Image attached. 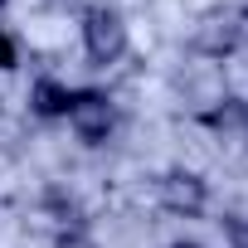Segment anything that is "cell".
I'll return each instance as SVG.
<instances>
[{"label": "cell", "instance_id": "6da1fadb", "mask_svg": "<svg viewBox=\"0 0 248 248\" xmlns=\"http://www.w3.org/2000/svg\"><path fill=\"white\" fill-rule=\"evenodd\" d=\"M83 54L93 68H107L127 54V20H122L112 5H88L83 10Z\"/></svg>", "mask_w": 248, "mask_h": 248}, {"label": "cell", "instance_id": "7a4b0ae2", "mask_svg": "<svg viewBox=\"0 0 248 248\" xmlns=\"http://www.w3.org/2000/svg\"><path fill=\"white\" fill-rule=\"evenodd\" d=\"M68 127L83 146H102L117 127V107L102 88H73V107H68Z\"/></svg>", "mask_w": 248, "mask_h": 248}, {"label": "cell", "instance_id": "3957f363", "mask_svg": "<svg viewBox=\"0 0 248 248\" xmlns=\"http://www.w3.org/2000/svg\"><path fill=\"white\" fill-rule=\"evenodd\" d=\"M243 44V15L238 10H204L200 25L190 30V49L200 59H229Z\"/></svg>", "mask_w": 248, "mask_h": 248}, {"label": "cell", "instance_id": "277c9868", "mask_svg": "<svg viewBox=\"0 0 248 248\" xmlns=\"http://www.w3.org/2000/svg\"><path fill=\"white\" fill-rule=\"evenodd\" d=\"M156 200H161V209H170L180 219H200L204 204H209V185L195 170H166L156 180Z\"/></svg>", "mask_w": 248, "mask_h": 248}, {"label": "cell", "instance_id": "5b68a950", "mask_svg": "<svg viewBox=\"0 0 248 248\" xmlns=\"http://www.w3.org/2000/svg\"><path fill=\"white\" fill-rule=\"evenodd\" d=\"M200 122H204L214 137L238 141V137H248V102H243V97H219L214 107L200 112Z\"/></svg>", "mask_w": 248, "mask_h": 248}, {"label": "cell", "instance_id": "8992f818", "mask_svg": "<svg viewBox=\"0 0 248 248\" xmlns=\"http://www.w3.org/2000/svg\"><path fill=\"white\" fill-rule=\"evenodd\" d=\"M68 107H73V88H68V83L39 78V83L30 88V112H34L39 122H59V117H68Z\"/></svg>", "mask_w": 248, "mask_h": 248}, {"label": "cell", "instance_id": "52a82bcc", "mask_svg": "<svg viewBox=\"0 0 248 248\" xmlns=\"http://www.w3.org/2000/svg\"><path fill=\"white\" fill-rule=\"evenodd\" d=\"M44 214L59 224V238H63V233H83V224H88V219H83V204H78L73 195H63V190H49V195H44Z\"/></svg>", "mask_w": 248, "mask_h": 248}, {"label": "cell", "instance_id": "ba28073f", "mask_svg": "<svg viewBox=\"0 0 248 248\" xmlns=\"http://www.w3.org/2000/svg\"><path fill=\"white\" fill-rule=\"evenodd\" d=\"M20 141H25V122L15 117V112H5V107H0V151H20Z\"/></svg>", "mask_w": 248, "mask_h": 248}, {"label": "cell", "instance_id": "9c48e42d", "mask_svg": "<svg viewBox=\"0 0 248 248\" xmlns=\"http://www.w3.org/2000/svg\"><path fill=\"white\" fill-rule=\"evenodd\" d=\"M219 229H224L229 248H248V214H243V209H229V214L219 219Z\"/></svg>", "mask_w": 248, "mask_h": 248}, {"label": "cell", "instance_id": "30bf717a", "mask_svg": "<svg viewBox=\"0 0 248 248\" xmlns=\"http://www.w3.org/2000/svg\"><path fill=\"white\" fill-rule=\"evenodd\" d=\"M15 63H20V49H15V39L5 30H0V73H10Z\"/></svg>", "mask_w": 248, "mask_h": 248}, {"label": "cell", "instance_id": "8fae6325", "mask_svg": "<svg viewBox=\"0 0 248 248\" xmlns=\"http://www.w3.org/2000/svg\"><path fill=\"white\" fill-rule=\"evenodd\" d=\"M170 248H204V243H195V238H180V243H170Z\"/></svg>", "mask_w": 248, "mask_h": 248}, {"label": "cell", "instance_id": "7c38bea8", "mask_svg": "<svg viewBox=\"0 0 248 248\" xmlns=\"http://www.w3.org/2000/svg\"><path fill=\"white\" fill-rule=\"evenodd\" d=\"M238 15H243V20H248V0H243V10H238Z\"/></svg>", "mask_w": 248, "mask_h": 248}, {"label": "cell", "instance_id": "4fadbf2b", "mask_svg": "<svg viewBox=\"0 0 248 248\" xmlns=\"http://www.w3.org/2000/svg\"><path fill=\"white\" fill-rule=\"evenodd\" d=\"M5 5H10V0H0V10H5Z\"/></svg>", "mask_w": 248, "mask_h": 248}]
</instances>
